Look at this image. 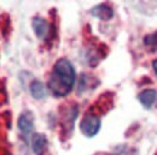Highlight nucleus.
<instances>
[{
  "label": "nucleus",
  "instance_id": "39448f33",
  "mask_svg": "<svg viewBox=\"0 0 157 155\" xmlns=\"http://www.w3.org/2000/svg\"><path fill=\"white\" fill-rule=\"evenodd\" d=\"M47 148V138L42 134H35L32 137V150L35 155H44Z\"/></svg>",
  "mask_w": 157,
  "mask_h": 155
},
{
  "label": "nucleus",
  "instance_id": "6e6552de",
  "mask_svg": "<svg viewBox=\"0 0 157 155\" xmlns=\"http://www.w3.org/2000/svg\"><path fill=\"white\" fill-rule=\"evenodd\" d=\"M30 94L36 100H41L47 95V90L45 88V84L40 81H33L30 84Z\"/></svg>",
  "mask_w": 157,
  "mask_h": 155
},
{
  "label": "nucleus",
  "instance_id": "20e7f679",
  "mask_svg": "<svg viewBox=\"0 0 157 155\" xmlns=\"http://www.w3.org/2000/svg\"><path fill=\"white\" fill-rule=\"evenodd\" d=\"M17 125H18V129L23 135H29L34 128V118L32 116V113H29V112L22 113L18 118Z\"/></svg>",
  "mask_w": 157,
  "mask_h": 155
},
{
  "label": "nucleus",
  "instance_id": "1a4fd4ad",
  "mask_svg": "<svg viewBox=\"0 0 157 155\" xmlns=\"http://www.w3.org/2000/svg\"><path fill=\"white\" fill-rule=\"evenodd\" d=\"M144 42H145L146 47H147L150 51L157 52V31H155L154 34L147 35V36L145 38V40H144Z\"/></svg>",
  "mask_w": 157,
  "mask_h": 155
},
{
  "label": "nucleus",
  "instance_id": "9d476101",
  "mask_svg": "<svg viewBox=\"0 0 157 155\" xmlns=\"http://www.w3.org/2000/svg\"><path fill=\"white\" fill-rule=\"evenodd\" d=\"M152 67H154V71H155V74H156L157 76V59L152 63Z\"/></svg>",
  "mask_w": 157,
  "mask_h": 155
},
{
  "label": "nucleus",
  "instance_id": "f257e3e1",
  "mask_svg": "<svg viewBox=\"0 0 157 155\" xmlns=\"http://www.w3.org/2000/svg\"><path fill=\"white\" fill-rule=\"evenodd\" d=\"M76 74L73 64L68 59H59L53 65L48 79V88L57 97L67 96L74 88Z\"/></svg>",
  "mask_w": 157,
  "mask_h": 155
},
{
  "label": "nucleus",
  "instance_id": "0eeeda50",
  "mask_svg": "<svg viewBox=\"0 0 157 155\" xmlns=\"http://www.w3.org/2000/svg\"><path fill=\"white\" fill-rule=\"evenodd\" d=\"M92 15L101 20H109L113 18L114 11L110 6H108L105 4H100V5L92 9Z\"/></svg>",
  "mask_w": 157,
  "mask_h": 155
},
{
  "label": "nucleus",
  "instance_id": "423d86ee",
  "mask_svg": "<svg viewBox=\"0 0 157 155\" xmlns=\"http://www.w3.org/2000/svg\"><path fill=\"white\" fill-rule=\"evenodd\" d=\"M139 101L140 103L145 107V108H150L154 106V103L156 102L157 100V92L154 89H146V90H143L140 94H139Z\"/></svg>",
  "mask_w": 157,
  "mask_h": 155
},
{
  "label": "nucleus",
  "instance_id": "f03ea898",
  "mask_svg": "<svg viewBox=\"0 0 157 155\" xmlns=\"http://www.w3.org/2000/svg\"><path fill=\"white\" fill-rule=\"evenodd\" d=\"M101 125V120L94 113H87L85 114L81 123H80V130L86 137H93L99 132Z\"/></svg>",
  "mask_w": 157,
  "mask_h": 155
},
{
  "label": "nucleus",
  "instance_id": "7ed1b4c3",
  "mask_svg": "<svg viewBox=\"0 0 157 155\" xmlns=\"http://www.w3.org/2000/svg\"><path fill=\"white\" fill-rule=\"evenodd\" d=\"M32 27H33V30H34L35 35L40 40H45L50 34V24L44 18H40V17L34 18L33 23H32Z\"/></svg>",
  "mask_w": 157,
  "mask_h": 155
}]
</instances>
